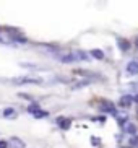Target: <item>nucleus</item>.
Returning a JSON list of instances; mask_svg holds the SVG:
<instances>
[{
	"instance_id": "17",
	"label": "nucleus",
	"mask_w": 138,
	"mask_h": 148,
	"mask_svg": "<svg viewBox=\"0 0 138 148\" xmlns=\"http://www.w3.org/2000/svg\"><path fill=\"white\" fill-rule=\"evenodd\" d=\"M0 39H2V38H0Z\"/></svg>"
},
{
	"instance_id": "14",
	"label": "nucleus",
	"mask_w": 138,
	"mask_h": 148,
	"mask_svg": "<svg viewBox=\"0 0 138 148\" xmlns=\"http://www.w3.org/2000/svg\"><path fill=\"white\" fill-rule=\"evenodd\" d=\"M0 148H7V142H3V140H0Z\"/></svg>"
},
{
	"instance_id": "13",
	"label": "nucleus",
	"mask_w": 138,
	"mask_h": 148,
	"mask_svg": "<svg viewBox=\"0 0 138 148\" xmlns=\"http://www.w3.org/2000/svg\"><path fill=\"white\" fill-rule=\"evenodd\" d=\"M91 143H94V145H99V143H101V140H99V138H91Z\"/></svg>"
},
{
	"instance_id": "3",
	"label": "nucleus",
	"mask_w": 138,
	"mask_h": 148,
	"mask_svg": "<svg viewBox=\"0 0 138 148\" xmlns=\"http://www.w3.org/2000/svg\"><path fill=\"white\" fill-rule=\"evenodd\" d=\"M57 125L60 127V129H64V130H67V129H70V125H72V121L67 117H57Z\"/></svg>"
},
{
	"instance_id": "15",
	"label": "nucleus",
	"mask_w": 138,
	"mask_h": 148,
	"mask_svg": "<svg viewBox=\"0 0 138 148\" xmlns=\"http://www.w3.org/2000/svg\"><path fill=\"white\" fill-rule=\"evenodd\" d=\"M135 47L138 49V36H137V39H135Z\"/></svg>"
},
{
	"instance_id": "1",
	"label": "nucleus",
	"mask_w": 138,
	"mask_h": 148,
	"mask_svg": "<svg viewBox=\"0 0 138 148\" xmlns=\"http://www.w3.org/2000/svg\"><path fill=\"white\" fill-rule=\"evenodd\" d=\"M13 85H41L42 78H38V77H29V75H21V77H15L12 78Z\"/></svg>"
},
{
	"instance_id": "9",
	"label": "nucleus",
	"mask_w": 138,
	"mask_h": 148,
	"mask_svg": "<svg viewBox=\"0 0 138 148\" xmlns=\"http://www.w3.org/2000/svg\"><path fill=\"white\" fill-rule=\"evenodd\" d=\"M3 117H16V112H15V109H12V108H7L3 111Z\"/></svg>"
},
{
	"instance_id": "8",
	"label": "nucleus",
	"mask_w": 138,
	"mask_h": 148,
	"mask_svg": "<svg viewBox=\"0 0 138 148\" xmlns=\"http://www.w3.org/2000/svg\"><path fill=\"white\" fill-rule=\"evenodd\" d=\"M89 56H93L94 59H98V60H102L104 59V52L101 51V49H93L89 52Z\"/></svg>"
},
{
	"instance_id": "7",
	"label": "nucleus",
	"mask_w": 138,
	"mask_h": 148,
	"mask_svg": "<svg viewBox=\"0 0 138 148\" xmlns=\"http://www.w3.org/2000/svg\"><path fill=\"white\" fill-rule=\"evenodd\" d=\"M75 57H77V60H85V62H88L89 60V57H88V54L85 52V51H75Z\"/></svg>"
},
{
	"instance_id": "4",
	"label": "nucleus",
	"mask_w": 138,
	"mask_h": 148,
	"mask_svg": "<svg viewBox=\"0 0 138 148\" xmlns=\"http://www.w3.org/2000/svg\"><path fill=\"white\" fill-rule=\"evenodd\" d=\"M127 73L128 75H137L138 73V60H132L127 65Z\"/></svg>"
},
{
	"instance_id": "12",
	"label": "nucleus",
	"mask_w": 138,
	"mask_h": 148,
	"mask_svg": "<svg viewBox=\"0 0 138 148\" xmlns=\"http://www.w3.org/2000/svg\"><path fill=\"white\" fill-rule=\"evenodd\" d=\"M124 130L130 132V134H133V132H135V125H133V124H132V122H128L127 125H124Z\"/></svg>"
},
{
	"instance_id": "2",
	"label": "nucleus",
	"mask_w": 138,
	"mask_h": 148,
	"mask_svg": "<svg viewBox=\"0 0 138 148\" xmlns=\"http://www.w3.org/2000/svg\"><path fill=\"white\" fill-rule=\"evenodd\" d=\"M132 103H133V96H130V95L122 96L119 99V106L120 108H128V106H132Z\"/></svg>"
},
{
	"instance_id": "5",
	"label": "nucleus",
	"mask_w": 138,
	"mask_h": 148,
	"mask_svg": "<svg viewBox=\"0 0 138 148\" xmlns=\"http://www.w3.org/2000/svg\"><path fill=\"white\" fill-rule=\"evenodd\" d=\"M117 42H119V47H120V51H124V52H127V51L132 47V44H130L127 39H122V38L117 41Z\"/></svg>"
},
{
	"instance_id": "11",
	"label": "nucleus",
	"mask_w": 138,
	"mask_h": 148,
	"mask_svg": "<svg viewBox=\"0 0 138 148\" xmlns=\"http://www.w3.org/2000/svg\"><path fill=\"white\" fill-rule=\"evenodd\" d=\"M31 114H33L36 119H39V117H47V112H46V111H34V112H31Z\"/></svg>"
},
{
	"instance_id": "16",
	"label": "nucleus",
	"mask_w": 138,
	"mask_h": 148,
	"mask_svg": "<svg viewBox=\"0 0 138 148\" xmlns=\"http://www.w3.org/2000/svg\"><path fill=\"white\" fill-rule=\"evenodd\" d=\"M133 101H137V103H138V95H135V96H133Z\"/></svg>"
},
{
	"instance_id": "10",
	"label": "nucleus",
	"mask_w": 138,
	"mask_h": 148,
	"mask_svg": "<svg viewBox=\"0 0 138 148\" xmlns=\"http://www.w3.org/2000/svg\"><path fill=\"white\" fill-rule=\"evenodd\" d=\"M10 142H12L13 147H16V148H25V143H23V142H21L20 138H16V137H13V138L10 140Z\"/></svg>"
},
{
	"instance_id": "6",
	"label": "nucleus",
	"mask_w": 138,
	"mask_h": 148,
	"mask_svg": "<svg viewBox=\"0 0 138 148\" xmlns=\"http://www.w3.org/2000/svg\"><path fill=\"white\" fill-rule=\"evenodd\" d=\"M114 104L111 103V101H104L102 106H101V111H104V112H114Z\"/></svg>"
}]
</instances>
